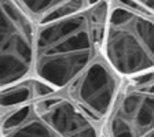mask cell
<instances>
[{
	"instance_id": "cell-2",
	"label": "cell",
	"mask_w": 154,
	"mask_h": 137,
	"mask_svg": "<svg viewBox=\"0 0 154 137\" xmlns=\"http://www.w3.org/2000/svg\"><path fill=\"white\" fill-rule=\"evenodd\" d=\"M102 55L122 78L154 70V16L112 0Z\"/></svg>"
},
{
	"instance_id": "cell-9",
	"label": "cell",
	"mask_w": 154,
	"mask_h": 137,
	"mask_svg": "<svg viewBox=\"0 0 154 137\" xmlns=\"http://www.w3.org/2000/svg\"><path fill=\"white\" fill-rule=\"evenodd\" d=\"M120 1L154 16V0H120Z\"/></svg>"
},
{
	"instance_id": "cell-5",
	"label": "cell",
	"mask_w": 154,
	"mask_h": 137,
	"mask_svg": "<svg viewBox=\"0 0 154 137\" xmlns=\"http://www.w3.org/2000/svg\"><path fill=\"white\" fill-rule=\"evenodd\" d=\"M122 84L124 78L100 55L65 88L63 93L84 115L102 128Z\"/></svg>"
},
{
	"instance_id": "cell-1",
	"label": "cell",
	"mask_w": 154,
	"mask_h": 137,
	"mask_svg": "<svg viewBox=\"0 0 154 137\" xmlns=\"http://www.w3.org/2000/svg\"><path fill=\"white\" fill-rule=\"evenodd\" d=\"M112 0L38 23L35 76L63 91L102 55Z\"/></svg>"
},
{
	"instance_id": "cell-7",
	"label": "cell",
	"mask_w": 154,
	"mask_h": 137,
	"mask_svg": "<svg viewBox=\"0 0 154 137\" xmlns=\"http://www.w3.org/2000/svg\"><path fill=\"white\" fill-rule=\"evenodd\" d=\"M55 92L59 91L37 76L28 77L19 82L0 88V112L30 104Z\"/></svg>"
},
{
	"instance_id": "cell-10",
	"label": "cell",
	"mask_w": 154,
	"mask_h": 137,
	"mask_svg": "<svg viewBox=\"0 0 154 137\" xmlns=\"http://www.w3.org/2000/svg\"><path fill=\"white\" fill-rule=\"evenodd\" d=\"M147 137H154V132H153V133H150V134H149Z\"/></svg>"
},
{
	"instance_id": "cell-8",
	"label": "cell",
	"mask_w": 154,
	"mask_h": 137,
	"mask_svg": "<svg viewBox=\"0 0 154 137\" xmlns=\"http://www.w3.org/2000/svg\"><path fill=\"white\" fill-rule=\"evenodd\" d=\"M37 23L69 15L96 0H17Z\"/></svg>"
},
{
	"instance_id": "cell-4",
	"label": "cell",
	"mask_w": 154,
	"mask_h": 137,
	"mask_svg": "<svg viewBox=\"0 0 154 137\" xmlns=\"http://www.w3.org/2000/svg\"><path fill=\"white\" fill-rule=\"evenodd\" d=\"M154 132V70L124 78L100 137H147Z\"/></svg>"
},
{
	"instance_id": "cell-6",
	"label": "cell",
	"mask_w": 154,
	"mask_h": 137,
	"mask_svg": "<svg viewBox=\"0 0 154 137\" xmlns=\"http://www.w3.org/2000/svg\"><path fill=\"white\" fill-rule=\"evenodd\" d=\"M0 137H66L33 104L0 112Z\"/></svg>"
},
{
	"instance_id": "cell-3",
	"label": "cell",
	"mask_w": 154,
	"mask_h": 137,
	"mask_svg": "<svg viewBox=\"0 0 154 137\" xmlns=\"http://www.w3.org/2000/svg\"><path fill=\"white\" fill-rule=\"evenodd\" d=\"M37 29L17 0H0V88L35 76Z\"/></svg>"
}]
</instances>
